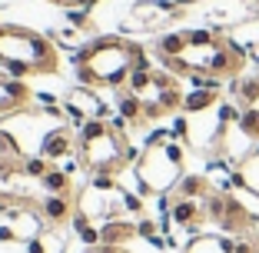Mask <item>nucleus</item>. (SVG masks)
I'll use <instances>...</instances> for the list:
<instances>
[{"label": "nucleus", "mask_w": 259, "mask_h": 253, "mask_svg": "<svg viewBox=\"0 0 259 253\" xmlns=\"http://www.w3.org/2000/svg\"><path fill=\"white\" fill-rule=\"evenodd\" d=\"M143 67H150L146 50L123 33L93 37L76 50V77L93 90H123L130 77Z\"/></svg>", "instance_id": "nucleus-1"}, {"label": "nucleus", "mask_w": 259, "mask_h": 253, "mask_svg": "<svg viewBox=\"0 0 259 253\" xmlns=\"http://www.w3.org/2000/svg\"><path fill=\"white\" fill-rule=\"evenodd\" d=\"M186 44L183 50L166 60L163 67L176 77H193V74H203V77H239L249 60V50L239 47L236 40L223 30L213 27H196V30H183Z\"/></svg>", "instance_id": "nucleus-2"}, {"label": "nucleus", "mask_w": 259, "mask_h": 253, "mask_svg": "<svg viewBox=\"0 0 259 253\" xmlns=\"http://www.w3.org/2000/svg\"><path fill=\"white\" fill-rule=\"evenodd\" d=\"M0 70L10 77H50L60 70V50L47 33L20 27V23H0Z\"/></svg>", "instance_id": "nucleus-3"}, {"label": "nucleus", "mask_w": 259, "mask_h": 253, "mask_svg": "<svg viewBox=\"0 0 259 253\" xmlns=\"http://www.w3.org/2000/svg\"><path fill=\"white\" fill-rule=\"evenodd\" d=\"M130 160H137V150L130 147L126 130L113 120H90L76 127V163L90 176H116Z\"/></svg>", "instance_id": "nucleus-4"}, {"label": "nucleus", "mask_w": 259, "mask_h": 253, "mask_svg": "<svg viewBox=\"0 0 259 253\" xmlns=\"http://www.w3.org/2000/svg\"><path fill=\"white\" fill-rule=\"evenodd\" d=\"M183 160L186 150L180 140H173L169 133H153L146 140V147L140 150V157L133 160V173H137V193L140 197H166L180 187L183 180Z\"/></svg>", "instance_id": "nucleus-5"}, {"label": "nucleus", "mask_w": 259, "mask_h": 253, "mask_svg": "<svg viewBox=\"0 0 259 253\" xmlns=\"http://www.w3.org/2000/svg\"><path fill=\"white\" fill-rule=\"evenodd\" d=\"M123 90H126L130 97H137L140 110H143V123L183 110V97H186V93L180 90V77H176V74H169V70H153V67L137 70Z\"/></svg>", "instance_id": "nucleus-6"}, {"label": "nucleus", "mask_w": 259, "mask_h": 253, "mask_svg": "<svg viewBox=\"0 0 259 253\" xmlns=\"http://www.w3.org/2000/svg\"><path fill=\"white\" fill-rule=\"evenodd\" d=\"M186 17V7H176L173 0H137L130 14L123 17V37L130 33H153V37H160L173 27L176 20H183Z\"/></svg>", "instance_id": "nucleus-7"}, {"label": "nucleus", "mask_w": 259, "mask_h": 253, "mask_svg": "<svg viewBox=\"0 0 259 253\" xmlns=\"http://www.w3.org/2000/svg\"><path fill=\"white\" fill-rule=\"evenodd\" d=\"M63 114H67V120H73L76 127L80 123H90V120H110V110L107 103L100 100V93L93 90V87L80 84V87H70L67 93H63Z\"/></svg>", "instance_id": "nucleus-8"}, {"label": "nucleus", "mask_w": 259, "mask_h": 253, "mask_svg": "<svg viewBox=\"0 0 259 253\" xmlns=\"http://www.w3.org/2000/svg\"><path fill=\"white\" fill-rule=\"evenodd\" d=\"M30 100H33L30 87L23 84L20 77H10L7 70H0V120L17 114V110H27Z\"/></svg>", "instance_id": "nucleus-9"}, {"label": "nucleus", "mask_w": 259, "mask_h": 253, "mask_svg": "<svg viewBox=\"0 0 259 253\" xmlns=\"http://www.w3.org/2000/svg\"><path fill=\"white\" fill-rule=\"evenodd\" d=\"M206 216V207L203 200H190V197H173V203H169V220L176 223V227H186V230H196L199 223H203Z\"/></svg>", "instance_id": "nucleus-10"}, {"label": "nucleus", "mask_w": 259, "mask_h": 253, "mask_svg": "<svg viewBox=\"0 0 259 253\" xmlns=\"http://www.w3.org/2000/svg\"><path fill=\"white\" fill-rule=\"evenodd\" d=\"M76 203L70 197H57V193H47L40 200V216L47 220V227H63L67 220H73Z\"/></svg>", "instance_id": "nucleus-11"}, {"label": "nucleus", "mask_w": 259, "mask_h": 253, "mask_svg": "<svg viewBox=\"0 0 259 253\" xmlns=\"http://www.w3.org/2000/svg\"><path fill=\"white\" fill-rule=\"evenodd\" d=\"M137 223L130 220H110V223H100V243L103 246H126L130 240H137Z\"/></svg>", "instance_id": "nucleus-12"}, {"label": "nucleus", "mask_w": 259, "mask_h": 253, "mask_svg": "<svg viewBox=\"0 0 259 253\" xmlns=\"http://www.w3.org/2000/svg\"><path fill=\"white\" fill-rule=\"evenodd\" d=\"M233 246H236V240H229V237H216V233H199V237H193V240H190L186 253H233Z\"/></svg>", "instance_id": "nucleus-13"}, {"label": "nucleus", "mask_w": 259, "mask_h": 253, "mask_svg": "<svg viewBox=\"0 0 259 253\" xmlns=\"http://www.w3.org/2000/svg\"><path fill=\"white\" fill-rule=\"evenodd\" d=\"M220 103V90H203V87H193L183 97V114H206Z\"/></svg>", "instance_id": "nucleus-14"}, {"label": "nucleus", "mask_w": 259, "mask_h": 253, "mask_svg": "<svg viewBox=\"0 0 259 253\" xmlns=\"http://www.w3.org/2000/svg\"><path fill=\"white\" fill-rule=\"evenodd\" d=\"M47 193H57V197H70V176L63 170H50V173L40 180Z\"/></svg>", "instance_id": "nucleus-15"}, {"label": "nucleus", "mask_w": 259, "mask_h": 253, "mask_svg": "<svg viewBox=\"0 0 259 253\" xmlns=\"http://www.w3.org/2000/svg\"><path fill=\"white\" fill-rule=\"evenodd\" d=\"M47 4H57V7H67V10H87L90 14L100 0H47Z\"/></svg>", "instance_id": "nucleus-16"}, {"label": "nucleus", "mask_w": 259, "mask_h": 253, "mask_svg": "<svg viewBox=\"0 0 259 253\" xmlns=\"http://www.w3.org/2000/svg\"><path fill=\"white\" fill-rule=\"evenodd\" d=\"M173 4H176V7H186V10H190V7H196V4H206V0H173Z\"/></svg>", "instance_id": "nucleus-17"}, {"label": "nucleus", "mask_w": 259, "mask_h": 253, "mask_svg": "<svg viewBox=\"0 0 259 253\" xmlns=\"http://www.w3.org/2000/svg\"><path fill=\"white\" fill-rule=\"evenodd\" d=\"M249 57H252V63H256V67H259V44H256V47H252V50H249Z\"/></svg>", "instance_id": "nucleus-18"}, {"label": "nucleus", "mask_w": 259, "mask_h": 253, "mask_svg": "<svg viewBox=\"0 0 259 253\" xmlns=\"http://www.w3.org/2000/svg\"><path fill=\"white\" fill-rule=\"evenodd\" d=\"M252 157H259V143H256V150H252Z\"/></svg>", "instance_id": "nucleus-19"}]
</instances>
